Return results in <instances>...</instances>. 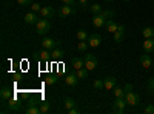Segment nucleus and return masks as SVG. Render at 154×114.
Listing matches in <instances>:
<instances>
[{
  "label": "nucleus",
  "instance_id": "39448f33",
  "mask_svg": "<svg viewBox=\"0 0 154 114\" xmlns=\"http://www.w3.org/2000/svg\"><path fill=\"white\" fill-rule=\"evenodd\" d=\"M83 60H85V68H88L89 71H91V69H96L97 63H99L97 59H96V56H93V54H85Z\"/></svg>",
  "mask_w": 154,
  "mask_h": 114
},
{
  "label": "nucleus",
  "instance_id": "dca6fc26",
  "mask_svg": "<svg viewBox=\"0 0 154 114\" xmlns=\"http://www.w3.org/2000/svg\"><path fill=\"white\" fill-rule=\"evenodd\" d=\"M38 20L40 19H38V16L35 14V12H28V14L25 16V22H26L28 25H35Z\"/></svg>",
  "mask_w": 154,
  "mask_h": 114
},
{
  "label": "nucleus",
  "instance_id": "72a5a7b5",
  "mask_svg": "<svg viewBox=\"0 0 154 114\" xmlns=\"http://www.w3.org/2000/svg\"><path fill=\"white\" fill-rule=\"evenodd\" d=\"M143 112H145V114H154V105H152V103L146 105L145 109H143Z\"/></svg>",
  "mask_w": 154,
  "mask_h": 114
},
{
  "label": "nucleus",
  "instance_id": "6ab92c4d",
  "mask_svg": "<svg viewBox=\"0 0 154 114\" xmlns=\"http://www.w3.org/2000/svg\"><path fill=\"white\" fill-rule=\"evenodd\" d=\"M25 112L26 114H40V108H38L34 102H31V103H28L26 108H25Z\"/></svg>",
  "mask_w": 154,
  "mask_h": 114
},
{
  "label": "nucleus",
  "instance_id": "f8f14e48",
  "mask_svg": "<svg viewBox=\"0 0 154 114\" xmlns=\"http://www.w3.org/2000/svg\"><path fill=\"white\" fill-rule=\"evenodd\" d=\"M143 49H145V53L151 54L154 51V37H149V39H145L143 42Z\"/></svg>",
  "mask_w": 154,
  "mask_h": 114
},
{
  "label": "nucleus",
  "instance_id": "7c9ffc66",
  "mask_svg": "<svg viewBox=\"0 0 154 114\" xmlns=\"http://www.w3.org/2000/svg\"><path fill=\"white\" fill-rule=\"evenodd\" d=\"M38 108H40V112L42 114H45V112L49 111V103L48 102H43V103H40V106H38Z\"/></svg>",
  "mask_w": 154,
  "mask_h": 114
},
{
  "label": "nucleus",
  "instance_id": "4468645a",
  "mask_svg": "<svg viewBox=\"0 0 154 114\" xmlns=\"http://www.w3.org/2000/svg\"><path fill=\"white\" fill-rule=\"evenodd\" d=\"M71 65H72V68L77 71V69H80V68L85 66V60L80 59V57H72V59H71Z\"/></svg>",
  "mask_w": 154,
  "mask_h": 114
},
{
  "label": "nucleus",
  "instance_id": "0eeeda50",
  "mask_svg": "<svg viewBox=\"0 0 154 114\" xmlns=\"http://www.w3.org/2000/svg\"><path fill=\"white\" fill-rule=\"evenodd\" d=\"M60 43L62 42H56L54 39H49V37H45V39L42 40V46L45 49H54V48H57V45L60 46Z\"/></svg>",
  "mask_w": 154,
  "mask_h": 114
},
{
  "label": "nucleus",
  "instance_id": "5701e85b",
  "mask_svg": "<svg viewBox=\"0 0 154 114\" xmlns=\"http://www.w3.org/2000/svg\"><path fill=\"white\" fill-rule=\"evenodd\" d=\"M49 57H51L49 49H45V48H43V51L38 53V59H40L42 62H48V60H49Z\"/></svg>",
  "mask_w": 154,
  "mask_h": 114
},
{
  "label": "nucleus",
  "instance_id": "f3484780",
  "mask_svg": "<svg viewBox=\"0 0 154 114\" xmlns=\"http://www.w3.org/2000/svg\"><path fill=\"white\" fill-rule=\"evenodd\" d=\"M105 28H106V31L108 32H116V31H117L119 29V25L117 23H116L112 19H109V20H106V23H105Z\"/></svg>",
  "mask_w": 154,
  "mask_h": 114
},
{
  "label": "nucleus",
  "instance_id": "ea45409f",
  "mask_svg": "<svg viewBox=\"0 0 154 114\" xmlns=\"http://www.w3.org/2000/svg\"><path fill=\"white\" fill-rule=\"evenodd\" d=\"M131 90H133V85L131 83H126L125 85V91H131Z\"/></svg>",
  "mask_w": 154,
  "mask_h": 114
},
{
  "label": "nucleus",
  "instance_id": "9b49d317",
  "mask_svg": "<svg viewBox=\"0 0 154 114\" xmlns=\"http://www.w3.org/2000/svg\"><path fill=\"white\" fill-rule=\"evenodd\" d=\"M65 83H66L68 86H75L77 83H79V77H77V74H75V72L68 74L66 77H65Z\"/></svg>",
  "mask_w": 154,
  "mask_h": 114
},
{
  "label": "nucleus",
  "instance_id": "6e6552de",
  "mask_svg": "<svg viewBox=\"0 0 154 114\" xmlns=\"http://www.w3.org/2000/svg\"><path fill=\"white\" fill-rule=\"evenodd\" d=\"M71 14H74V8H72L71 5H63V6H60V9H59V16H60V17H68V16H71Z\"/></svg>",
  "mask_w": 154,
  "mask_h": 114
},
{
  "label": "nucleus",
  "instance_id": "2f4dec72",
  "mask_svg": "<svg viewBox=\"0 0 154 114\" xmlns=\"http://www.w3.org/2000/svg\"><path fill=\"white\" fill-rule=\"evenodd\" d=\"M114 96L116 97H125V90H122V88H116V90H114Z\"/></svg>",
  "mask_w": 154,
  "mask_h": 114
},
{
  "label": "nucleus",
  "instance_id": "aec40b11",
  "mask_svg": "<svg viewBox=\"0 0 154 114\" xmlns=\"http://www.w3.org/2000/svg\"><path fill=\"white\" fill-rule=\"evenodd\" d=\"M0 97H2L3 102H6V100H9L11 97H14V96H12V91L9 90V88H2V91H0Z\"/></svg>",
  "mask_w": 154,
  "mask_h": 114
},
{
  "label": "nucleus",
  "instance_id": "58836bf2",
  "mask_svg": "<svg viewBox=\"0 0 154 114\" xmlns=\"http://www.w3.org/2000/svg\"><path fill=\"white\" fill-rule=\"evenodd\" d=\"M79 5H80V6H83V8H85V6H86V5H88V0H79Z\"/></svg>",
  "mask_w": 154,
  "mask_h": 114
},
{
  "label": "nucleus",
  "instance_id": "c85d7f7f",
  "mask_svg": "<svg viewBox=\"0 0 154 114\" xmlns=\"http://www.w3.org/2000/svg\"><path fill=\"white\" fill-rule=\"evenodd\" d=\"M91 12L96 16V14H100L102 12V6L99 5V3H94V5H91Z\"/></svg>",
  "mask_w": 154,
  "mask_h": 114
},
{
  "label": "nucleus",
  "instance_id": "9d476101",
  "mask_svg": "<svg viewBox=\"0 0 154 114\" xmlns=\"http://www.w3.org/2000/svg\"><path fill=\"white\" fill-rule=\"evenodd\" d=\"M88 43H89V46L96 48V46H99L102 43V37L99 34H91V35L88 37Z\"/></svg>",
  "mask_w": 154,
  "mask_h": 114
},
{
  "label": "nucleus",
  "instance_id": "1a4fd4ad",
  "mask_svg": "<svg viewBox=\"0 0 154 114\" xmlns=\"http://www.w3.org/2000/svg\"><path fill=\"white\" fill-rule=\"evenodd\" d=\"M116 83H117V79L114 77V75H109V77H106L103 80V85H105V90H114L116 88Z\"/></svg>",
  "mask_w": 154,
  "mask_h": 114
},
{
  "label": "nucleus",
  "instance_id": "cd10ccee",
  "mask_svg": "<svg viewBox=\"0 0 154 114\" xmlns=\"http://www.w3.org/2000/svg\"><path fill=\"white\" fill-rule=\"evenodd\" d=\"M63 105H65V108H66V109H69V108L75 106V102H74V99L66 97V99H65V102H63Z\"/></svg>",
  "mask_w": 154,
  "mask_h": 114
},
{
  "label": "nucleus",
  "instance_id": "4c0bfd02",
  "mask_svg": "<svg viewBox=\"0 0 154 114\" xmlns=\"http://www.w3.org/2000/svg\"><path fill=\"white\" fill-rule=\"evenodd\" d=\"M69 114H79L80 112V109L79 108H75V106H72V108H69V109H66Z\"/></svg>",
  "mask_w": 154,
  "mask_h": 114
},
{
  "label": "nucleus",
  "instance_id": "c756f323",
  "mask_svg": "<svg viewBox=\"0 0 154 114\" xmlns=\"http://www.w3.org/2000/svg\"><path fill=\"white\" fill-rule=\"evenodd\" d=\"M93 85H94V88H96V90H103V88H105V85H103V80H100V79H96Z\"/></svg>",
  "mask_w": 154,
  "mask_h": 114
},
{
  "label": "nucleus",
  "instance_id": "473e14b6",
  "mask_svg": "<svg viewBox=\"0 0 154 114\" xmlns=\"http://www.w3.org/2000/svg\"><path fill=\"white\" fill-rule=\"evenodd\" d=\"M45 82H46V85H54L57 82V79L54 77V75H48V77L45 79Z\"/></svg>",
  "mask_w": 154,
  "mask_h": 114
},
{
  "label": "nucleus",
  "instance_id": "79ce46f5",
  "mask_svg": "<svg viewBox=\"0 0 154 114\" xmlns=\"http://www.w3.org/2000/svg\"><path fill=\"white\" fill-rule=\"evenodd\" d=\"M105 2H114V0H105Z\"/></svg>",
  "mask_w": 154,
  "mask_h": 114
},
{
  "label": "nucleus",
  "instance_id": "423d86ee",
  "mask_svg": "<svg viewBox=\"0 0 154 114\" xmlns=\"http://www.w3.org/2000/svg\"><path fill=\"white\" fill-rule=\"evenodd\" d=\"M54 14H56V11L51 6H42V9L38 11V16L43 19H51V17H54Z\"/></svg>",
  "mask_w": 154,
  "mask_h": 114
},
{
  "label": "nucleus",
  "instance_id": "2eb2a0df",
  "mask_svg": "<svg viewBox=\"0 0 154 114\" xmlns=\"http://www.w3.org/2000/svg\"><path fill=\"white\" fill-rule=\"evenodd\" d=\"M123 34H125V26H123V25H120L119 29L114 32V42H117V43L123 42Z\"/></svg>",
  "mask_w": 154,
  "mask_h": 114
},
{
  "label": "nucleus",
  "instance_id": "f704fd0d",
  "mask_svg": "<svg viewBox=\"0 0 154 114\" xmlns=\"http://www.w3.org/2000/svg\"><path fill=\"white\" fill-rule=\"evenodd\" d=\"M148 91L149 93H154V77H151L148 80Z\"/></svg>",
  "mask_w": 154,
  "mask_h": 114
},
{
  "label": "nucleus",
  "instance_id": "20e7f679",
  "mask_svg": "<svg viewBox=\"0 0 154 114\" xmlns=\"http://www.w3.org/2000/svg\"><path fill=\"white\" fill-rule=\"evenodd\" d=\"M125 100H126L128 105L136 106V105H139V102H140V97H139V94H136V93L131 90V91H125Z\"/></svg>",
  "mask_w": 154,
  "mask_h": 114
},
{
  "label": "nucleus",
  "instance_id": "f257e3e1",
  "mask_svg": "<svg viewBox=\"0 0 154 114\" xmlns=\"http://www.w3.org/2000/svg\"><path fill=\"white\" fill-rule=\"evenodd\" d=\"M3 105H5V108L2 109V112H20L22 111V103L14 97L6 100V103H3Z\"/></svg>",
  "mask_w": 154,
  "mask_h": 114
},
{
  "label": "nucleus",
  "instance_id": "a878e982",
  "mask_svg": "<svg viewBox=\"0 0 154 114\" xmlns=\"http://www.w3.org/2000/svg\"><path fill=\"white\" fill-rule=\"evenodd\" d=\"M88 32L85 31V29H80L79 32H77V40H79V42H83V40H88Z\"/></svg>",
  "mask_w": 154,
  "mask_h": 114
},
{
  "label": "nucleus",
  "instance_id": "f03ea898",
  "mask_svg": "<svg viewBox=\"0 0 154 114\" xmlns=\"http://www.w3.org/2000/svg\"><path fill=\"white\" fill-rule=\"evenodd\" d=\"M35 29H37V32L40 34V35H45V34L51 29V23H49V20L42 17L40 20L35 23Z\"/></svg>",
  "mask_w": 154,
  "mask_h": 114
},
{
  "label": "nucleus",
  "instance_id": "bb28decb",
  "mask_svg": "<svg viewBox=\"0 0 154 114\" xmlns=\"http://www.w3.org/2000/svg\"><path fill=\"white\" fill-rule=\"evenodd\" d=\"M88 46H89V43H88V40H83V42H79V45H77V49H79V51H80V53H85Z\"/></svg>",
  "mask_w": 154,
  "mask_h": 114
},
{
  "label": "nucleus",
  "instance_id": "7ed1b4c3",
  "mask_svg": "<svg viewBox=\"0 0 154 114\" xmlns=\"http://www.w3.org/2000/svg\"><path fill=\"white\" fill-rule=\"evenodd\" d=\"M126 105H128V103H126L125 97H116V102L112 103V111L117 112V114H123Z\"/></svg>",
  "mask_w": 154,
  "mask_h": 114
},
{
  "label": "nucleus",
  "instance_id": "b1692460",
  "mask_svg": "<svg viewBox=\"0 0 154 114\" xmlns=\"http://www.w3.org/2000/svg\"><path fill=\"white\" fill-rule=\"evenodd\" d=\"M100 16L103 17L105 20H109V19H112V17H114V11H112V9H106V11H102V12H100Z\"/></svg>",
  "mask_w": 154,
  "mask_h": 114
},
{
  "label": "nucleus",
  "instance_id": "e433bc0d",
  "mask_svg": "<svg viewBox=\"0 0 154 114\" xmlns=\"http://www.w3.org/2000/svg\"><path fill=\"white\" fill-rule=\"evenodd\" d=\"M31 9H32V12H38V11L42 9V6L38 5V3H32V5H31Z\"/></svg>",
  "mask_w": 154,
  "mask_h": 114
},
{
  "label": "nucleus",
  "instance_id": "a211bd4d",
  "mask_svg": "<svg viewBox=\"0 0 154 114\" xmlns=\"http://www.w3.org/2000/svg\"><path fill=\"white\" fill-rule=\"evenodd\" d=\"M151 57H149V54L146 53V54H142V56H140V65H142L145 69H148L149 66H151Z\"/></svg>",
  "mask_w": 154,
  "mask_h": 114
},
{
  "label": "nucleus",
  "instance_id": "ddd939ff",
  "mask_svg": "<svg viewBox=\"0 0 154 114\" xmlns=\"http://www.w3.org/2000/svg\"><path fill=\"white\" fill-rule=\"evenodd\" d=\"M105 23H106V20L102 17L100 14H96L94 17H93V25L96 28H103L105 26Z\"/></svg>",
  "mask_w": 154,
  "mask_h": 114
},
{
  "label": "nucleus",
  "instance_id": "a19ab883",
  "mask_svg": "<svg viewBox=\"0 0 154 114\" xmlns=\"http://www.w3.org/2000/svg\"><path fill=\"white\" fill-rule=\"evenodd\" d=\"M65 5H74V0H62Z\"/></svg>",
  "mask_w": 154,
  "mask_h": 114
},
{
  "label": "nucleus",
  "instance_id": "4be33fe9",
  "mask_svg": "<svg viewBox=\"0 0 154 114\" xmlns=\"http://www.w3.org/2000/svg\"><path fill=\"white\" fill-rule=\"evenodd\" d=\"M75 74H77V77H79V79H88L89 69L83 66V68H80V69H77V71H75Z\"/></svg>",
  "mask_w": 154,
  "mask_h": 114
},
{
  "label": "nucleus",
  "instance_id": "c9c22d12",
  "mask_svg": "<svg viewBox=\"0 0 154 114\" xmlns=\"http://www.w3.org/2000/svg\"><path fill=\"white\" fill-rule=\"evenodd\" d=\"M17 2H19V5H22V6H31L32 5V0H17Z\"/></svg>",
  "mask_w": 154,
  "mask_h": 114
},
{
  "label": "nucleus",
  "instance_id": "393cba45",
  "mask_svg": "<svg viewBox=\"0 0 154 114\" xmlns=\"http://www.w3.org/2000/svg\"><path fill=\"white\" fill-rule=\"evenodd\" d=\"M142 34H143V37H145V39H149V37H154V28H151V26H146V28L142 31Z\"/></svg>",
  "mask_w": 154,
  "mask_h": 114
},
{
  "label": "nucleus",
  "instance_id": "37998d69",
  "mask_svg": "<svg viewBox=\"0 0 154 114\" xmlns=\"http://www.w3.org/2000/svg\"><path fill=\"white\" fill-rule=\"evenodd\" d=\"M123 2H130V0H123Z\"/></svg>",
  "mask_w": 154,
  "mask_h": 114
},
{
  "label": "nucleus",
  "instance_id": "412c9836",
  "mask_svg": "<svg viewBox=\"0 0 154 114\" xmlns=\"http://www.w3.org/2000/svg\"><path fill=\"white\" fill-rule=\"evenodd\" d=\"M63 56H65V53H63V49H60V48H54L53 53H51V59H54V60H59Z\"/></svg>",
  "mask_w": 154,
  "mask_h": 114
}]
</instances>
